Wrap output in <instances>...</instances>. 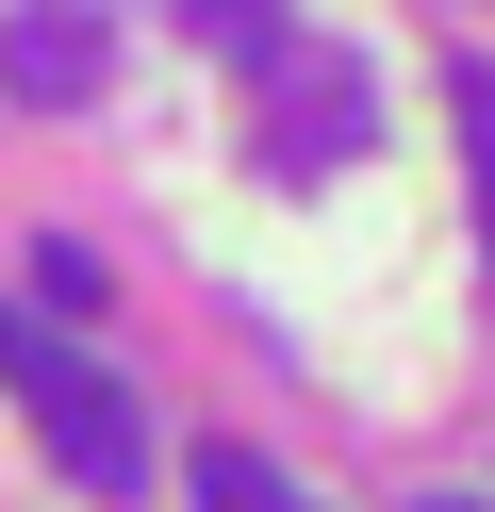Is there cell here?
Masks as SVG:
<instances>
[{
    "label": "cell",
    "mask_w": 495,
    "mask_h": 512,
    "mask_svg": "<svg viewBox=\"0 0 495 512\" xmlns=\"http://www.w3.org/2000/svg\"><path fill=\"white\" fill-rule=\"evenodd\" d=\"M0 397L50 430V463L83 479V496H132V479H149V413H132L116 380L50 331V314H17V298H0Z\"/></svg>",
    "instance_id": "6da1fadb"
},
{
    "label": "cell",
    "mask_w": 495,
    "mask_h": 512,
    "mask_svg": "<svg viewBox=\"0 0 495 512\" xmlns=\"http://www.w3.org/2000/svg\"><path fill=\"white\" fill-rule=\"evenodd\" d=\"M99 67H116V34H99L83 0H17V17H0V83H17L33 116H83Z\"/></svg>",
    "instance_id": "7a4b0ae2"
},
{
    "label": "cell",
    "mask_w": 495,
    "mask_h": 512,
    "mask_svg": "<svg viewBox=\"0 0 495 512\" xmlns=\"http://www.w3.org/2000/svg\"><path fill=\"white\" fill-rule=\"evenodd\" d=\"M198 512H314V496H297L264 446H198Z\"/></svg>",
    "instance_id": "3957f363"
},
{
    "label": "cell",
    "mask_w": 495,
    "mask_h": 512,
    "mask_svg": "<svg viewBox=\"0 0 495 512\" xmlns=\"http://www.w3.org/2000/svg\"><path fill=\"white\" fill-rule=\"evenodd\" d=\"M33 298H50V314H99V248L50 232V248H33Z\"/></svg>",
    "instance_id": "277c9868"
},
{
    "label": "cell",
    "mask_w": 495,
    "mask_h": 512,
    "mask_svg": "<svg viewBox=\"0 0 495 512\" xmlns=\"http://www.w3.org/2000/svg\"><path fill=\"white\" fill-rule=\"evenodd\" d=\"M182 17H198L215 50H264V34H281V0H182Z\"/></svg>",
    "instance_id": "5b68a950"
},
{
    "label": "cell",
    "mask_w": 495,
    "mask_h": 512,
    "mask_svg": "<svg viewBox=\"0 0 495 512\" xmlns=\"http://www.w3.org/2000/svg\"><path fill=\"white\" fill-rule=\"evenodd\" d=\"M462 149H479V182H495V67H462Z\"/></svg>",
    "instance_id": "8992f818"
},
{
    "label": "cell",
    "mask_w": 495,
    "mask_h": 512,
    "mask_svg": "<svg viewBox=\"0 0 495 512\" xmlns=\"http://www.w3.org/2000/svg\"><path fill=\"white\" fill-rule=\"evenodd\" d=\"M413 512H495V496H413Z\"/></svg>",
    "instance_id": "52a82bcc"
}]
</instances>
